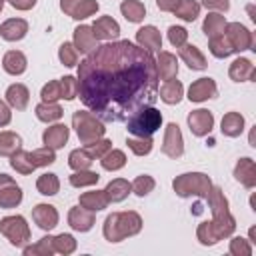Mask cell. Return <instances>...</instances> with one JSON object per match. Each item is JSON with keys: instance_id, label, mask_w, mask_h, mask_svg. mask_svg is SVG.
<instances>
[{"instance_id": "1", "label": "cell", "mask_w": 256, "mask_h": 256, "mask_svg": "<svg viewBox=\"0 0 256 256\" xmlns=\"http://www.w3.org/2000/svg\"><path fill=\"white\" fill-rule=\"evenodd\" d=\"M78 98L102 122H126L158 100L156 58L130 40L98 46L78 64Z\"/></svg>"}, {"instance_id": "2", "label": "cell", "mask_w": 256, "mask_h": 256, "mask_svg": "<svg viewBox=\"0 0 256 256\" xmlns=\"http://www.w3.org/2000/svg\"><path fill=\"white\" fill-rule=\"evenodd\" d=\"M142 230V216L134 210H126V212H112L106 216L104 226H102V234L108 242L116 244L122 242L126 238L136 236Z\"/></svg>"}, {"instance_id": "3", "label": "cell", "mask_w": 256, "mask_h": 256, "mask_svg": "<svg viewBox=\"0 0 256 256\" xmlns=\"http://www.w3.org/2000/svg\"><path fill=\"white\" fill-rule=\"evenodd\" d=\"M236 230V218L228 212L222 216H212V220H204L196 228V238L202 246H214L224 238H230Z\"/></svg>"}, {"instance_id": "4", "label": "cell", "mask_w": 256, "mask_h": 256, "mask_svg": "<svg viewBox=\"0 0 256 256\" xmlns=\"http://www.w3.org/2000/svg\"><path fill=\"white\" fill-rule=\"evenodd\" d=\"M172 188L180 198L196 196V198L206 200V196L212 188V180L204 172H184L172 180Z\"/></svg>"}, {"instance_id": "5", "label": "cell", "mask_w": 256, "mask_h": 256, "mask_svg": "<svg viewBox=\"0 0 256 256\" xmlns=\"http://www.w3.org/2000/svg\"><path fill=\"white\" fill-rule=\"evenodd\" d=\"M160 126H162V112L156 110L154 106L140 108L126 120V130L132 136H142V138L152 136Z\"/></svg>"}, {"instance_id": "6", "label": "cell", "mask_w": 256, "mask_h": 256, "mask_svg": "<svg viewBox=\"0 0 256 256\" xmlns=\"http://www.w3.org/2000/svg\"><path fill=\"white\" fill-rule=\"evenodd\" d=\"M72 128L76 130V136L82 144L94 142V140L102 138L106 132L104 122L90 110H76L72 114Z\"/></svg>"}, {"instance_id": "7", "label": "cell", "mask_w": 256, "mask_h": 256, "mask_svg": "<svg viewBox=\"0 0 256 256\" xmlns=\"http://www.w3.org/2000/svg\"><path fill=\"white\" fill-rule=\"evenodd\" d=\"M0 234L16 248H24L30 242V226L24 216H4L0 220Z\"/></svg>"}, {"instance_id": "8", "label": "cell", "mask_w": 256, "mask_h": 256, "mask_svg": "<svg viewBox=\"0 0 256 256\" xmlns=\"http://www.w3.org/2000/svg\"><path fill=\"white\" fill-rule=\"evenodd\" d=\"M224 36L230 42V46H232L234 52L252 50L254 36H252V32L244 24H240V22H228L226 24V30H224Z\"/></svg>"}, {"instance_id": "9", "label": "cell", "mask_w": 256, "mask_h": 256, "mask_svg": "<svg viewBox=\"0 0 256 256\" xmlns=\"http://www.w3.org/2000/svg\"><path fill=\"white\" fill-rule=\"evenodd\" d=\"M162 154L176 160L184 154V138L180 132V126L170 122L164 128V138H162Z\"/></svg>"}, {"instance_id": "10", "label": "cell", "mask_w": 256, "mask_h": 256, "mask_svg": "<svg viewBox=\"0 0 256 256\" xmlns=\"http://www.w3.org/2000/svg\"><path fill=\"white\" fill-rule=\"evenodd\" d=\"M24 194H22V188L16 184V180L8 174H0V208L4 210H10V208H16L20 206Z\"/></svg>"}, {"instance_id": "11", "label": "cell", "mask_w": 256, "mask_h": 256, "mask_svg": "<svg viewBox=\"0 0 256 256\" xmlns=\"http://www.w3.org/2000/svg\"><path fill=\"white\" fill-rule=\"evenodd\" d=\"M188 128L198 138L208 136L212 132V128H214V114L210 110H204V108L192 110L188 114Z\"/></svg>"}, {"instance_id": "12", "label": "cell", "mask_w": 256, "mask_h": 256, "mask_svg": "<svg viewBox=\"0 0 256 256\" xmlns=\"http://www.w3.org/2000/svg\"><path fill=\"white\" fill-rule=\"evenodd\" d=\"M32 220H34V224H36L40 230L50 232V230H54V228L58 226L60 216H58L56 206L42 202V204H36V206L32 208Z\"/></svg>"}, {"instance_id": "13", "label": "cell", "mask_w": 256, "mask_h": 256, "mask_svg": "<svg viewBox=\"0 0 256 256\" xmlns=\"http://www.w3.org/2000/svg\"><path fill=\"white\" fill-rule=\"evenodd\" d=\"M218 94V86H216V82L210 78V76H204V78H198V80H194L192 84H190V88H188V100L190 102H206V100H210V98H214Z\"/></svg>"}, {"instance_id": "14", "label": "cell", "mask_w": 256, "mask_h": 256, "mask_svg": "<svg viewBox=\"0 0 256 256\" xmlns=\"http://www.w3.org/2000/svg\"><path fill=\"white\" fill-rule=\"evenodd\" d=\"M72 44H74V48L78 50V54H86V56H88L90 52H94V50L98 48V40H96V36H94V32H92V26H88V24L76 26V28H74Z\"/></svg>"}, {"instance_id": "15", "label": "cell", "mask_w": 256, "mask_h": 256, "mask_svg": "<svg viewBox=\"0 0 256 256\" xmlns=\"http://www.w3.org/2000/svg\"><path fill=\"white\" fill-rule=\"evenodd\" d=\"M92 32H94L96 40L112 42V40H118V36H120V24L112 16H100L94 20Z\"/></svg>"}, {"instance_id": "16", "label": "cell", "mask_w": 256, "mask_h": 256, "mask_svg": "<svg viewBox=\"0 0 256 256\" xmlns=\"http://www.w3.org/2000/svg\"><path fill=\"white\" fill-rule=\"evenodd\" d=\"M96 224V216L94 212L82 208V206H72L68 210V226L76 232H88L92 230V226Z\"/></svg>"}, {"instance_id": "17", "label": "cell", "mask_w": 256, "mask_h": 256, "mask_svg": "<svg viewBox=\"0 0 256 256\" xmlns=\"http://www.w3.org/2000/svg\"><path fill=\"white\" fill-rule=\"evenodd\" d=\"M68 138H70V128H68L66 124H60V122L48 126V128L42 132V142H44V146H48V148H52V150L64 148V144L68 142Z\"/></svg>"}, {"instance_id": "18", "label": "cell", "mask_w": 256, "mask_h": 256, "mask_svg": "<svg viewBox=\"0 0 256 256\" xmlns=\"http://www.w3.org/2000/svg\"><path fill=\"white\" fill-rule=\"evenodd\" d=\"M136 44L148 52H154V50H160L162 48V34L156 26L148 24V26H142L136 30Z\"/></svg>"}, {"instance_id": "19", "label": "cell", "mask_w": 256, "mask_h": 256, "mask_svg": "<svg viewBox=\"0 0 256 256\" xmlns=\"http://www.w3.org/2000/svg\"><path fill=\"white\" fill-rule=\"evenodd\" d=\"M28 34V22L24 18H8L0 24V36L6 42H18Z\"/></svg>"}, {"instance_id": "20", "label": "cell", "mask_w": 256, "mask_h": 256, "mask_svg": "<svg viewBox=\"0 0 256 256\" xmlns=\"http://www.w3.org/2000/svg\"><path fill=\"white\" fill-rule=\"evenodd\" d=\"M156 74H158V80H172L178 76V58L172 54V52H166V50H160L158 58H156Z\"/></svg>"}, {"instance_id": "21", "label": "cell", "mask_w": 256, "mask_h": 256, "mask_svg": "<svg viewBox=\"0 0 256 256\" xmlns=\"http://www.w3.org/2000/svg\"><path fill=\"white\" fill-rule=\"evenodd\" d=\"M234 178L248 190L256 186V164L252 158H240L234 166Z\"/></svg>"}, {"instance_id": "22", "label": "cell", "mask_w": 256, "mask_h": 256, "mask_svg": "<svg viewBox=\"0 0 256 256\" xmlns=\"http://www.w3.org/2000/svg\"><path fill=\"white\" fill-rule=\"evenodd\" d=\"M2 68L6 74L10 76H20L26 72L28 68V60L24 56V52L20 50H8L4 56H2Z\"/></svg>"}, {"instance_id": "23", "label": "cell", "mask_w": 256, "mask_h": 256, "mask_svg": "<svg viewBox=\"0 0 256 256\" xmlns=\"http://www.w3.org/2000/svg\"><path fill=\"white\" fill-rule=\"evenodd\" d=\"M180 58L190 70H206V66H208L206 56L200 52V48L194 44H188V42L184 46H180Z\"/></svg>"}, {"instance_id": "24", "label": "cell", "mask_w": 256, "mask_h": 256, "mask_svg": "<svg viewBox=\"0 0 256 256\" xmlns=\"http://www.w3.org/2000/svg\"><path fill=\"white\" fill-rule=\"evenodd\" d=\"M228 76H230V80H234V82H248V80H254L256 70H254L252 60H248V58H236V60L230 64V68H228Z\"/></svg>"}, {"instance_id": "25", "label": "cell", "mask_w": 256, "mask_h": 256, "mask_svg": "<svg viewBox=\"0 0 256 256\" xmlns=\"http://www.w3.org/2000/svg\"><path fill=\"white\" fill-rule=\"evenodd\" d=\"M4 96H6L8 106L14 108V110H24L28 106V102H30V90L24 84H20V82L10 84L6 88V94Z\"/></svg>"}, {"instance_id": "26", "label": "cell", "mask_w": 256, "mask_h": 256, "mask_svg": "<svg viewBox=\"0 0 256 256\" xmlns=\"http://www.w3.org/2000/svg\"><path fill=\"white\" fill-rule=\"evenodd\" d=\"M130 192H132V184L128 180H124V178H114L104 188V194H106L110 204H118V202L126 200Z\"/></svg>"}, {"instance_id": "27", "label": "cell", "mask_w": 256, "mask_h": 256, "mask_svg": "<svg viewBox=\"0 0 256 256\" xmlns=\"http://www.w3.org/2000/svg\"><path fill=\"white\" fill-rule=\"evenodd\" d=\"M182 96H184V86H182V82L176 80V78L166 80V82L160 86V90H158V98H160L164 104H168V106L178 104V102L182 100Z\"/></svg>"}, {"instance_id": "28", "label": "cell", "mask_w": 256, "mask_h": 256, "mask_svg": "<svg viewBox=\"0 0 256 256\" xmlns=\"http://www.w3.org/2000/svg\"><path fill=\"white\" fill-rule=\"evenodd\" d=\"M244 116L240 112H226L220 122V130L228 138H238L244 132Z\"/></svg>"}, {"instance_id": "29", "label": "cell", "mask_w": 256, "mask_h": 256, "mask_svg": "<svg viewBox=\"0 0 256 256\" xmlns=\"http://www.w3.org/2000/svg\"><path fill=\"white\" fill-rule=\"evenodd\" d=\"M108 198L104 194V190H90V192H82L78 198V206L90 210V212H100L108 206Z\"/></svg>"}, {"instance_id": "30", "label": "cell", "mask_w": 256, "mask_h": 256, "mask_svg": "<svg viewBox=\"0 0 256 256\" xmlns=\"http://www.w3.org/2000/svg\"><path fill=\"white\" fill-rule=\"evenodd\" d=\"M226 18H224V14H220V12H210L206 18H204V22H202V32L206 34V38H214V36H222L224 34V30H226Z\"/></svg>"}, {"instance_id": "31", "label": "cell", "mask_w": 256, "mask_h": 256, "mask_svg": "<svg viewBox=\"0 0 256 256\" xmlns=\"http://www.w3.org/2000/svg\"><path fill=\"white\" fill-rule=\"evenodd\" d=\"M34 112H36V118L40 122H44V124L58 122L62 118V114H64V110H62V106L58 102H40L34 108Z\"/></svg>"}, {"instance_id": "32", "label": "cell", "mask_w": 256, "mask_h": 256, "mask_svg": "<svg viewBox=\"0 0 256 256\" xmlns=\"http://www.w3.org/2000/svg\"><path fill=\"white\" fill-rule=\"evenodd\" d=\"M206 200H208V206H210L212 216H222V214H228V212H230V208H228V198L224 196V192H222L220 186H214V184H212V188H210Z\"/></svg>"}, {"instance_id": "33", "label": "cell", "mask_w": 256, "mask_h": 256, "mask_svg": "<svg viewBox=\"0 0 256 256\" xmlns=\"http://www.w3.org/2000/svg\"><path fill=\"white\" fill-rule=\"evenodd\" d=\"M120 12H122V16H124L128 22L138 24V22H142L144 16H146V6H144L140 0H124V2L120 4Z\"/></svg>"}, {"instance_id": "34", "label": "cell", "mask_w": 256, "mask_h": 256, "mask_svg": "<svg viewBox=\"0 0 256 256\" xmlns=\"http://www.w3.org/2000/svg\"><path fill=\"white\" fill-rule=\"evenodd\" d=\"M36 190L42 196H56L60 192V180L54 172H44L36 180Z\"/></svg>"}, {"instance_id": "35", "label": "cell", "mask_w": 256, "mask_h": 256, "mask_svg": "<svg viewBox=\"0 0 256 256\" xmlns=\"http://www.w3.org/2000/svg\"><path fill=\"white\" fill-rule=\"evenodd\" d=\"M52 238L54 236H42L36 244H26L24 248H22V254L24 256H52V254H56L54 252V244H52Z\"/></svg>"}, {"instance_id": "36", "label": "cell", "mask_w": 256, "mask_h": 256, "mask_svg": "<svg viewBox=\"0 0 256 256\" xmlns=\"http://www.w3.org/2000/svg\"><path fill=\"white\" fill-rule=\"evenodd\" d=\"M22 148V138L20 134L12 132V130H2L0 132V156H12L16 150Z\"/></svg>"}, {"instance_id": "37", "label": "cell", "mask_w": 256, "mask_h": 256, "mask_svg": "<svg viewBox=\"0 0 256 256\" xmlns=\"http://www.w3.org/2000/svg\"><path fill=\"white\" fill-rule=\"evenodd\" d=\"M100 164H102V168L106 172H116V170H120V168L126 166V154L122 150H118V148H110L100 158Z\"/></svg>"}, {"instance_id": "38", "label": "cell", "mask_w": 256, "mask_h": 256, "mask_svg": "<svg viewBox=\"0 0 256 256\" xmlns=\"http://www.w3.org/2000/svg\"><path fill=\"white\" fill-rule=\"evenodd\" d=\"M10 166L18 172V174H22V176H28V174H32L34 170H36V166L32 164V160H30V154L26 152V150H16L12 156H10Z\"/></svg>"}, {"instance_id": "39", "label": "cell", "mask_w": 256, "mask_h": 256, "mask_svg": "<svg viewBox=\"0 0 256 256\" xmlns=\"http://www.w3.org/2000/svg\"><path fill=\"white\" fill-rule=\"evenodd\" d=\"M98 180H100V174L98 172H94V170H74L70 176H68V182H70V186H74V188H86V186H94V184H98Z\"/></svg>"}, {"instance_id": "40", "label": "cell", "mask_w": 256, "mask_h": 256, "mask_svg": "<svg viewBox=\"0 0 256 256\" xmlns=\"http://www.w3.org/2000/svg\"><path fill=\"white\" fill-rule=\"evenodd\" d=\"M174 16L184 22H194L200 16V4L196 0H180V4L174 10Z\"/></svg>"}, {"instance_id": "41", "label": "cell", "mask_w": 256, "mask_h": 256, "mask_svg": "<svg viewBox=\"0 0 256 256\" xmlns=\"http://www.w3.org/2000/svg\"><path fill=\"white\" fill-rule=\"evenodd\" d=\"M208 50L214 58H228L230 54H234L230 42L226 40V36H214V38H208Z\"/></svg>"}, {"instance_id": "42", "label": "cell", "mask_w": 256, "mask_h": 256, "mask_svg": "<svg viewBox=\"0 0 256 256\" xmlns=\"http://www.w3.org/2000/svg\"><path fill=\"white\" fill-rule=\"evenodd\" d=\"M28 154H30V160H32V164L36 168H46V166H50V164L56 162V150H52L48 146L36 148V150L28 152Z\"/></svg>"}, {"instance_id": "43", "label": "cell", "mask_w": 256, "mask_h": 256, "mask_svg": "<svg viewBox=\"0 0 256 256\" xmlns=\"http://www.w3.org/2000/svg\"><path fill=\"white\" fill-rule=\"evenodd\" d=\"M52 244H54V252L56 254H62V256H70L72 252H76V246H78V242H76V238L72 236V234H58V236H54L52 238Z\"/></svg>"}, {"instance_id": "44", "label": "cell", "mask_w": 256, "mask_h": 256, "mask_svg": "<svg viewBox=\"0 0 256 256\" xmlns=\"http://www.w3.org/2000/svg\"><path fill=\"white\" fill-rule=\"evenodd\" d=\"M126 144L136 156H148L152 152L154 140H152V136H144V138L142 136H132V138H126Z\"/></svg>"}, {"instance_id": "45", "label": "cell", "mask_w": 256, "mask_h": 256, "mask_svg": "<svg viewBox=\"0 0 256 256\" xmlns=\"http://www.w3.org/2000/svg\"><path fill=\"white\" fill-rule=\"evenodd\" d=\"M92 156L84 150V148H76V150H72L70 152V156H68V166L72 168V170H88L90 166H92Z\"/></svg>"}, {"instance_id": "46", "label": "cell", "mask_w": 256, "mask_h": 256, "mask_svg": "<svg viewBox=\"0 0 256 256\" xmlns=\"http://www.w3.org/2000/svg\"><path fill=\"white\" fill-rule=\"evenodd\" d=\"M98 8H100V4H98L96 0H80V2L74 6L70 18H74V20H78V22H80V20H86V18L94 16V14L98 12Z\"/></svg>"}, {"instance_id": "47", "label": "cell", "mask_w": 256, "mask_h": 256, "mask_svg": "<svg viewBox=\"0 0 256 256\" xmlns=\"http://www.w3.org/2000/svg\"><path fill=\"white\" fill-rule=\"evenodd\" d=\"M130 184H132V192H134L136 196L144 198V196H148V194L154 190L156 180H154L150 174H140V176H136L134 182H130Z\"/></svg>"}, {"instance_id": "48", "label": "cell", "mask_w": 256, "mask_h": 256, "mask_svg": "<svg viewBox=\"0 0 256 256\" xmlns=\"http://www.w3.org/2000/svg\"><path fill=\"white\" fill-rule=\"evenodd\" d=\"M58 60L66 66V68H74L78 64V50L74 48L72 42H62L58 48Z\"/></svg>"}, {"instance_id": "49", "label": "cell", "mask_w": 256, "mask_h": 256, "mask_svg": "<svg viewBox=\"0 0 256 256\" xmlns=\"http://www.w3.org/2000/svg\"><path fill=\"white\" fill-rule=\"evenodd\" d=\"M112 148V142L108 140V138H98V140H94V142H88V144H84V150L92 156V160H100L108 150Z\"/></svg>"}, {"instance_id": "50", "label": "cell", "mask_w": 256, "mask_h": 256, "mask_svg": "<svg viewBox=\"0 0 256 256\" xmlns=\"http://www.w3.org/2000/svg\"><path fill=\"white\" fill-rule=\"evenodd\" d=\"M40 98H42V102H58L62 98L60 78L58 80H50L48 84H44L42 90H40Z\"/></svg>"}, {"instance_id": "51", "label": "cell", "mask_w": 256, "mask_h": 256, "mask_svg": "<svg viewBox=\"0 0 256 256\" xmlns=\"http://www.w3.org/2000/svg\"><path fill=\"white\" fill-rule=\"evenodd\" d=\"M228 250H230L232 256H252V252H254V250H252V244H250L246 238H242V236L230 238Z\"/></svg>"}, {"instance_id": "52", "label": "cell", "mask_w": 256, "mask_h": 256, "mask_svg": "<svg viewBox=\"0 0 256 256\" xmlns=\"http://www.w3.org/2000/svg\"><path fill=\"white\" fill-rule=\"evenodd\" d=\"M60 88H62V100H74V98H78V80L74 76L60 78Z\"/></svg>"}, {"instance_id": "53", "label": "cell", "mask_w": 256, "mask_h": 256, "mask_svg": "<svg viewBox=\"0 0 256 256\" xmlns=\"http://www.w3.org/2000/svg\"><path fill=\"white\" fill-rule=\"evenodd\" d=\"M168 42L174 46V48H180L188 42V30L182 28V26H170L168 28Z\"/></svg>"}, {"instance_id": "54", "label": "cell", "mask_w": 256, "mask_h": 256, "mask_svg": "<svg viewBox=\"0 0 256 256\" xmlns=\"http://www.w3.org/2000/svg\"><path fill=\"white\" fill-rule=\"evenodd\" d=\"M202 6L206 10H212V12H228L230 8V0H202Z\"/></svg>"}, {"instance_id": "55", "label": "cell", "mask_w": 256, "mask_h": 256, "mask_svg": "<svg viewBox=\"0 0 256 256\" xmlns=\"http://www.w3.org/2000/svg\"><path fill=\"white\" fill-rule=\"evenodd\" d=\"M10 120H12V112H10V106H8V102L0 100V128L8 126V124H10Z\"/></svg>"}, {"instance_id": "56", "label": "cell", "mask_w": 256, "mask_h": 256, "mask_svg": "<svg viewBox=\"0 0 256 256\" xmlns=\"http://www.w3.org/2000/svg\"><path fill=\"white\" fill-rule=\"evenodd\" d=\"M36 2H38V0H8V4H10L12 8H16V10H20V12H26V10H32V8L36 6Z\"/></svg>"}, {"instance_id": "57", "label": "cell", "mask_w": 256, "mask_h": 256, "mask_svg": "<svg viewBox=\"0 0 256 256\" xmlns=\"http://www.w3.org/2000/svg\"><path fill=\"white\" fill-rule=\"evenodd\" d=\"M178 4H180V0H156V6L162 12H174Z\"/></svg>"}, {"instance_id": "58", "label": "cell", "mask_w": 256, "mask_h": 256, "mask_svg": "<svg viewBox=\"0 0 256 256\" xmlns=\"http://www.w3.org/2000/svg\"><path fill=\"white\" fill-rule=\"evenodd\" d=\"M78 2H80V0H60V10H62L66 16H70L72 10H74V6H76Z\"/></svg>"}, {"instance_id": "59", "label": "cell", "mask_w": 256, "mask_h": 256, "mask_svg": "<svg viewBox=\"0 0 256 256\" xmlns=\"http://www.w3.org/2000/svg\"><path fill=\"white\" fill-rule=\"evenodd\" d=\"M4 2H6V0H0V12H2V8H4Z\"/></svg>"}]
</instances>
